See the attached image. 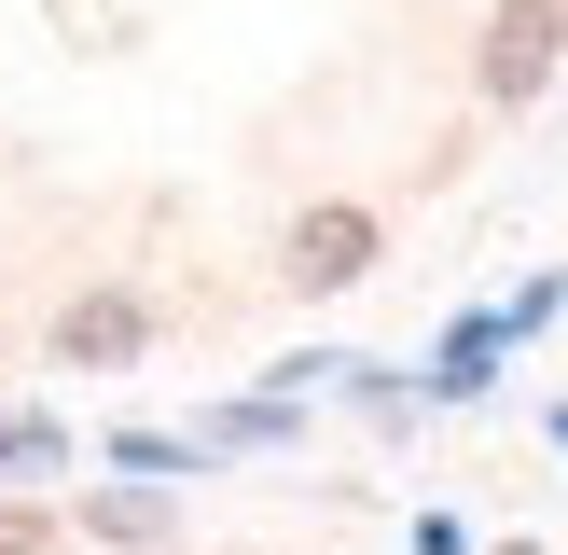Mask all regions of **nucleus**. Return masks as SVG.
Returning <instances> with one entry per match:
<instances>
[{"mask_svg":"<svg viewBox=\"0 0 568 555\" xmlns=\"http://www.w3.org/2000/svg\"><path fill=\"white\" fill-rule=\"evenodd\" d=\"M555 28H568V0H499L486 14V98H527L555 70Z\"/></svg>","mask_w":568,"mask_h":555,"instance_id":"f257e3e1","label":"nucleus"},{"mask_svg":"<svg viewBox=\"0 0 568 555\" xmlns=\"http://www.w3.org/2000/svg\"><path fill=\"white\" fill-rule=\"evenodd\" d=\"M361 264H375V222L361 209H305L292 222V278L305 292H333V278H361Z\"/></svg>","mask_w":568,"mask_h":555,"instance_id":"f03ea898","label":"nucleus"},{"mask_svg":"<svg viewBox=\"0 0 568 555\" xmlns=\"http://www.w3.org/2000/svg\"><path fill=\"white\" fill-rule=\"evenodd\" d=\"M139 333H153V320H139L125 292H98V305H70V320H55V347H70V361H125Z\"/></svg>","mask_w":568,"mask_h":555,"instance_id":"7ed1b4c3","label":"nucleus"}]
</instances>
